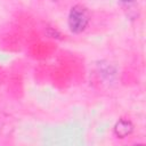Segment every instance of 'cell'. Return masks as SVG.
I'll list each match as a JSON object with an SVG mask.
<instances>
[{"mask_svg": "<svg viewBox=\"0 0 146 146\" xmlns=\"http://www.w3.org/2000/svg\"><path fill=\"white\" fill-rule=\"evenodd\" d=\"M68 27L73 33H81L89 23V11L82 5H75L71 8L67 18Z\"/></svg>", "mask_w": 146, "mask_h": 146, "instance_id": "obj_1", "label": "cell"}, {"mask_svg": "<svg viewBox=\"0 0 146 146\" xmlns=\"http://www.w3.org/2000/svg\"><path fill=\"white\" fill-rule=\"evenodd\" d=\"M133 130V124L130 120L120 119L114 125V133L117 138H124L129 136Z\"/></svg>", "mask_w": 146, "mask_h": 146, "instance_id": "obj_2", "label": "cell"}, {"mask_svg": "<svg viewBox=\"0 0 146 146\" xmlns=\"http://www.w3.org/2000/svg\"><path fill=\"white\" fill-rule=\"evenodd\" d=\"M133 0H121V2H123V3H127V5H129V3H131Z\"/></svg>", "mask_w": 146, "mask_h": 146, "instance_id": "obj_3", "label": "cell"}]
</instances>
